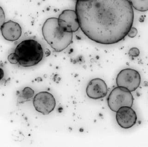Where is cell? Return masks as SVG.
Returning <instances> with one entry per match:
<instances>
[{
  "label": "cell",
  "instance_id": "obj_1",
  "mask_svg": "<svg viewBox=\"0 0 148 147\" xmlns=\"http://www.w3.org/2000/svg\"><path fill=\"white\" fill-rule=\"evenodd\" d=\"M75 12L81 30L99 44L122 40L132 27L134 14L129 0H77Z\"/></svg>",
  "mask_w": 148,
  "mask_h": 147
},
{
  "label": "cell",
  "instance_id": "obj_2",
  "mask_svg": "<svg viewBox=\"0 0 148 147\" xmlns=\"http://www.w3.org/2000/svg\"><path fill=\"white\" fill-rule=\"evenodd\" d=\"M44 39L56 52L65 50L73 40V33L62 30L58 24V18H49L44 22L42 28Z\"/></svg>",
  "mask_w": 148,
  "mask_h": 147
},
{
  "label": "cell",
  "instance_id": "obj_3",
  "mask_svg": "<svg viewBox=\"0 0 148 147\" xmlns=\"http://www.w3.org/2000/svg\"><path fill=\"white\" fill-rule=\"evenodd\" d=\"M14 53L18 64L24 67L37 65L44 57L42 46L34 39H27L21 41L16 46Z\"/></svg>",
  "mask_w": 148,
  "mask_h": 147
},
{
  "label": "cell",
  "instance_id": "obj_4",
  "mask_svg": "<svg viewBox=\"0 0 148 147\" xmlns=\"http://www.w3.org/2000/svg\"><path fill=\"white\" fill-rule=\"evenodd\" d=\"M133 101L134 98L131 92L123 87H117L114 88L108 98L109 108L114 112L122 107H132Z\"/></svg>",
  "mask_w": 148,
  "mask_h": 147
},
{
  "label": "cell",
  "instance_id": "obj_5",
  "mask_svg": "<svg viewBox=\"0 0 148 147\" xmlns=\"http://www.w3.org/2000/svg\"><path fill=\"white\" fill-rule=\"evenodd\" d=\"M141 76L136 70L125 68L120 71L116 78L118 87H123L131 92L135 91L141 83Z\"/></svg>",
  "mask_w": 148,
  "mask_h": 147
},
{
  "label": "cell",
  "instance_id": "obj_6",
  "mask_svg": "<svg viewBox=\"0 0 148 147\" xmlns=\"http://www.w3.org/2000/svg\"><path fill=\"white\" fill-rule=\"evenodd\" d=\"M33 105L38 112L45 115L54 110L56 101L52 94L43 91L36 94L34 98Z\"/></svg>",
  "mask_w": 148,
  "mask_h": 147
},
{
  "label": "cell",
  "instance_id": "obj_7",
  "mask_svg": "<svg viewBox=\"0 0 148 147\" xmlns=\"http://www.w3.org/2000/svg\"><path fill=\"white\" fill-rule=\"evenodd\" d=\"M58 24L62 30L74 33L80 28L75 10H66L62 11L58 18Z\"/></svg>",
  "mask_w": 148,
  "mask_h": 147
},
{
  "label": "cell",
  "instance_id": "obj_8",
  "mask_svg": "<svg viewBox=\"0 0 148 147\" xmlns=\"http://www.w3.org/2000/svg\"><path fill=\"white\" fill-rule=\"evenodd\" d=\"M116 120L120 127L127 129L135 125L137 116L131 107H122L116 111Z\"/></svg>",
  "mask_w": 148,
  "mask_h": 147
},
{
  "label": "cell",
  "instance_id": "obj_9",
  "mask_svg": "<svg viewBox=\"0 0 148 147\" xmlns=\"http://www.w3.org/2000/svg\"><path fill=\"white\" fill-rule=\"evenodd\" d=\"M86 92L90 98L98 100L105 97L108 92V86L105 81L101 78H95L89 81Z\"/></svg>",
  "mask_w": 148,
  "mask_h": 147
},
{
  "label": "cell",
  "instance_id": "obj_10",
  "mask_svg": "<svg viewBox=\"0 0 148 147\" xmlns=\"http://www.w3.org/2000/svg\"><path fill=\"white\" fill-rule=\"evenodd\" d=\"M1 31L2 37L8 41L17 40L22 35V29L20 24L12 21L5 22Z\"/></svg>",
  "mask_w": 148,
  "mask_h": 147
},
{
  "label": "cell",
  "instance_id": "obj_11",
  "mask_svg": "<svg viewBox=\"0 0 148 147\" xmlns=\"http://www.w3.org/2000/svg\"><path fill=\"white\" fill-rule=\"evenodd\" d=\"M34 91L29 87H25L18 93V101L20 103H23L30 99L34 96Z\"/></svg>",
  "mask_w": 148,
  "mask_h": 147
},
{
  "label": "cell",
  "instance_id": "obj_12",
  "mask_svg": "<svg viewBox=\"0 0 148 147\" xmlns=\"http://www.w3.org/2000/svg\"><path fill=\"white\" fill-rule=\"evenodd\" d=\"M132 8L140 12L148 11V0H129Z\"/></svg>",
  "mask_w": 148,
  "mask_h": 147
},
{
  "label": "cell",
  "instance_id": "obj_13",
  "mask_svg": "<svg viewBox=\"0 0 148 147\" xmlns=\"http://www.w3.org/2000/svg\"><path fill=\"white\" fill-rule=\"evenodd\" d=\"M5 22V14L3 8L0 6V30L1 27Z\"/></svg>",
  "mask_w": 148,
  "mask_h": 147
},
{
  "label": "cell",
  "instance_id": "obj_14",
  "mask_svg": "<svg viewBox=\"0 0 148 147\" xmlns=\"http://www.w3.org/2000/svg\"><path fill=\"white\" fill-rule=\"evenodd\" d=\"M128 54L130 56H132V57H138L140 54V51L137 48H132L130 50Z\"/></svg>",
  "mask_w": 148,
  "mask_h": 147
},
{
  "label": "cell",
  "instance_id": "obj_15",
  "mask_svg": "<svg viewBox=\"0 0 148 147\" xmlns=\"http://www.w3.org/2000/svg\"><path fill=\"white\" fill-rule=\"evenodd\" d=\"M8 61L11 64H18L17 59L16 56L14 52L11 53L8 55Z\"/></svg>",
  "mask_w": 148,
  "mask_h": 147
},
{
  "label": "cell",
  "instance_id": "obj_16",
  "mask_svg": "<svg viewBox=\"0 0 148 147\" xmlns=\"http://www.w3.org/2000/svg\"><path fill=\"white\" fill-rule=\"evenodd\" d=\"M137 34H138L137 29L135 28V27H132V28L130 29V30L129 31V33H128L127 35L129 37L132 38L135 37L137 35Z\"/></svg>",
  "mask_w": 148,
  "mask_h": 147
},
{
  "label": "cell",
  "instance_id": "obj_17",
  "mask_svg": "<svg viewBox=\"0 0 148 147\" xmlns=\"http://www.w3.org/2000/svg\"><path fill=\"white\" fill-rule=\"evenodd\" d=\"M4 75V72L2 68H0V81L2 80Z\"/></svg>",
  "mask_w": 148,
  "mask_h": 147
},
{
  "label": "cell",
  "instance_id": "obj_18",
  "mask_svg": "<svg viewBox=\"0 0 148 147\" xmlns=\"http://www.w3.org/2000/svg\"><path fill=\"white\" fill-rule=\"evenodd\" d=\"M76 1H77V0H76Z\"/></svg>",
  "mask_w": 148,
  "mask_h": 147
}]
</instances>
